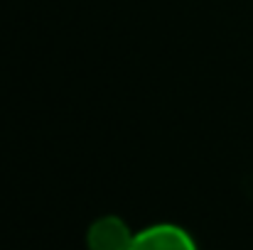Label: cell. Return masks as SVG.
Here are the masks:
<instances>
[{"mask_svg":"<svg viewBox=\"0 0 253 250\" xmlns=\"http://www.w3.org/2000/svg\"><path fill=\"white\" fill-rule=\"evenodd\" d=\"M130 250H197L192 236L172 223H158L135 233Z\"/></svg>","mask_w":253,"mask_h":250,"instance_id":"7a4b0ae2","label":"cell"},{"mask_svg":"<svg viewBox=\"0 0 253 250\" xmlns=\"http://www.w3.org/2000/svg\"><path fill=\"white\" fill-rule=\"evenodd\" d=\"M133 233L128 223L118 216H101L88 226L86 246L88 250H130Z\"/></svg>","mask_w":253,"mask_h":250,"instance_id":"6da1fadb","label":"cell"}]
</instances>
